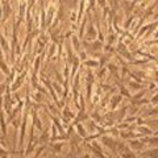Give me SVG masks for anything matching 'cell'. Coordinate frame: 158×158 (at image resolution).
I'll list each match as a JSON object with an SVG mask.
<instances>
[{
	"label": "cell",
	"instance_id": "cell-12",
	"mask_svg": "<svg viewBox=\"0 0 158 158\" xmlns=\"http://www.w3.org/2000/svg\"><path fill=\"white\" fill-rule=\"evenodd\" d=\"M77 132H78V135L81 136L82 138H86V140H87L88 133H87V131L85 129V127H83V124H81V123H78V124H77Z\"/></svg>",
	"mask_w": 158,
	"mask_h": 158
},
{
	"label": "cell",
	"instance_id": "cell-15",
	"mask_svg": "<svg viewBox=\"0 0 158 158\" xmlns=\"http://www.w3.org/2000/svg\"><path fill=\"white\" fill-rule=\"evenodd\" d=\"M107 69H108V70H110L111 75L116 77V78L118 79V67L115 65V63H108V65H107Z\"/></svg>",
	"mask_w": 158,
	"mask_h": 158
},
{
	"label": "cell",
	"instance_id": "cell-38",
	"mask_svg": "<svg viewBox=\"0 0 158 158\" xmlns=\"http://www.w3.org/2000/svg\"><path fill=\"white\" fill-rule=\"evenodd\" d=\"M54 2H56V0H52V3H54Z\"/></svg>",
	"mask_w": 158,
	"mask_h": 158
},
{
	"label": "cell",
	"instance_id": "cell-25",
	"mask_svg": "<svg viewBox=\"0 0 158 158\" xmlns=\"http://www.w3.org/2000/svg\"><path fill=\"white\" fill-rule=\"evenodd\" d=\"M158 113V107L157 108H153V110H148L145 113H144V117L145 116H153V115H157Z\"/></svg>",
	"mask_w": 158,
	"mask_h": 158
},
{
	"label": "cell",
	"instance_id": "cell-26",
	"mask_svg": "<svg viewBox=\"0 0 158 158\" xmlns=\"http://www.w3.org/2000/svg\"><path fill=\"white\" fill-rule=\"evenodd\" d=\"M45 148H46L45 145H41V146H38V149L36 150V154H34L32 158H38V157H40V154H41V153H42L44 150H45Z\"/></svg>",
	"mask_w": 158,
	"mask_h": 158
},
{
	"label": "cell",
	"instance_id": "cell-37",
	"mask_svg": "<svg viewBox=\"0 0 158 158\" xmlns=\"http://www.w3.org/2000/svg\"><path fill=\"white\" fill-rule=\"evenodd\" d=\"M156 62H157V65H158V59H156Z\"/></svg>",
	"mask_w": 158,
	"mask_h": 158
},
{
	"label": "cell",
	"instance_id": "cell-22",
	"mask_svg": "<svg viewBox=\"0 0 158 158\" xmlns=\"http://www.w3.org/2000/svg\"><path fill=\"white\" fill-rule=\"evenodd\" d=\"M62 142L61 144H56V142H52L50 146L53 148V153H61V149H62Z\"/></svg>",
	"mask_w": 158,
	"mask_h": 158
},
{
	"label": "cell",
	"instance_id": "cell-21",
	"mask_svg": "<svg viewBox=\"0 0 158 158\" xmlns=\"http://www.w3.org/2000/svg\"><path fill=\"white\" fill-rule=\"evenodd\" d=\"M44 95H45V94H42V92H36V94H34V95H33V100L34 102H37V103H41L42 100H44Z\"/></svg>",
	"mask_w": 158,
	"mask_h": 158
},
{
	"label": "cell",
	"instance_id": "cell-36",
	"mask_svg": "<svg viewBox=\"0 0 158 158\" xmlns=\"http://www.w3.org/2000/svg\"><path fill=\"white\" fill-rule=\"evenodd\" d=\"M142 158H150V157H145V156H142Z\"/></svg>",
	"mask_w": 158,
	"mask_h": 158
},
{
	"label": "cell",
	"instance_id": "cell-13",
	"mask_svg": "<svg viewBox=\"0 0 158 158\" xmlns=\"http://www.w3.org/2000/svg\"><path fill=\"white\" fill-rule=\"evenodd\" d=\"M103 48H104V42H102L100 40H95V41L91 42V49L92 50L100 52V50H103Z\"/></svg>",
	"mask_w": 158,
	"mask_h": 158
},
{
	"label": "cell",
	"instance_id": "cell-11",
	"mask_svg": "<svg viewBox=\"0 0 158 158\" xmlns=\"http://www.w3.org/2000/svg\"><path fill=\"white\" fill-rule=\"evenodd\" d=\"M71 44H73V49H74V52H77L79 53L81 52V42H79V37L78 36H71Z\"/></svg>",
	"mask_w": 158,
	"mask_h": 158
},
{
	"label": "cell",
	"instance_id": "cell-24",
	"mask_svg": "<svg viewBox=\"0 0 158 158\" xmlns=\"http://www.w3.org/2000/svg\"><path fill=\"white\" fill-rule=\"evenodd\" d=\"M52 86H53V88H54V91H56L58 95H61V94H62V88H61V86H59V83L54 82V83H52Z\"/></svg>",
	"mask_w": 158,
	"mask_h": 158
},
{
	"label": "cell",
	"instance_id": "cell-32",
	"mask_svg": "<svg viewBox=\"0 0 158 158\" xmlns=\"http://www.w3.org/2000/svg\"><path fill=\"white\" fill-rule=\"evenodd\" d=\"M98 100H99V95H95L94 96V100H92V104H96Z\"/></svg>",
	"mask_w": 158,
	"mask_h": 158
},
{
	"label": "cell",
	"instance_id": "cell-33",
	"mask_svg": "<svg viewBox=\"0 0 158 158\" xmlns=\"http://www.w3.org/2000/svg\"><path fill=\"white\" fill-rule=\"evenodd\" d=\"M154 38H158V29H157V32L154 33Z\"/></svg>",
	"mask_w": 158,
	"mask_h": 158
},
{
	"label": "cell",
	"instance_id": "cell-27",
	"mask_svg": "<svg viewBox=\"0 0 158 158\" xmlns=\"http://www.w3.org/2000/svg\"><path fill=\"white\" fill-rule=\"evenodd\" d=\"M79 59L83 62V61H86V59H88V56H87V52L85 50H81L79 52Z\"/></svg>",
	"mask_w": 158,
	"mask_h": 158
},
{
	"label": "cell",
	"instance_id": "cell-19",
	"mask_svg": "<svg viewBox=\"0 0 158 158\" xmlns=\"http://www.w3.org/2000/svg\"><path fill=\"white\" fill-rule=\"evenodd\" d=\"M118 90H120V95H121V96H125V98H128V99L131 98V94H129L128 88H127L124 85H118Z\"/></svg>",
	"mask_w": 158,
	"mask_h": 158
},
{
	"label": "cell",
	"instance_id": "cell-1",
	"mask_svg": "<svg viewBox=\"0 0 158 158\" xmlns=\"http://www.w3.org/2000/svg\"><path fill=\"white\" fill-rule=\"evenodd\" d=\"M27 74H28V71L24 70V71L16 78V81H15L12 85H11V91H12V92H16V90H19V88L21 87V85L24 83V79H25V77H27Z\"/></svg>",
	"mask_w": 158,
	"mask_h": 158
},
{
	"label": "cell",
	"instance_id": "cell-20",
	"mask_svg": "<svg viewBox=\"0 0 158 158\" xmlns=\"http://www.w3.org/2000/svg\"><path fill=\"white\" fill-rule=\"evenodd\" d=\"M56 50H57V44L52 42V44H50V48H49V54H48V59H52V58H53V56H54V53H56Z\"/></svg>",
	"mask_w": 158,
	"mask_h": 158
},
{
	"label": "cell",
	"instance_id": "cell-8",
	"mask_svg": "<svg viewBox=\"0 0 158 158\" xmlns=\"http://www.w3.org/2000/svg\"><path fill=\"white\" fill-rule=\"evenodd\" d=\"M118 41V38H117V34L113 32V33H108L107 34V37H106V44H108V45H112V46H115V44Z\"/></svg>",
	"mask_w": 158,
	"mask_h": 158
},
{
	"label": "cell",
	"instance_id": "cell-23",
	"mask_svg": "<svg viewBox=\"0 0 158 158\" xmlns=\"http://www.w3.org/2000/svg\"><path fill=\"white\" fill-rule=\"evenodd\" d=\"M120 156H121L123 158H137V157L135 156V153H132V152H129V150H125V152L120 153Z\"/></svg>",
	"mask_w": 158,
	"mask_h": 158
},
{
	"label": "cell",
	"instance_id": "cell-7",
	"mask_svg": "<svg viewBox=\"0 0 158 158\" xmlns=\"http://www.w3.org/2000/svg\"><path fill=\"white\" fill-rule=\"evenodd\" d=\"M123 100V96L120 95V94H117V95H113L112 96V100H111V111H115L116 107L120 104Z\"/></svg>",
	"mask_w": 158,
	"mask_h": 158
},
{
	"label": "cell",
	"instance_id": "cell-5",
	"mask_svg": "<svg viewBox=\"0 0 158 158\" xmlns=\"http://www.w3.org/2000/svg\"><path fill=\"white\" fill-rule=\"evenodd\" d=\"M49 140H50V136H49V129L46 128V129H44V131L41 132V136L38 137V144L45 145Z\"/></svg>",
	"mask_w": 158,
	"mask_h": 158
},
{
	"label": "cell",
	"instance_id": "cell-9",
	"mask_svg": "<svg viewBox=\"0 0 158 158\" xmlns=\"http://www.w3.org/2000/svg\"><path fill=\"white\" fill-rule=\"evenodd\" d=\"M62 117L67 118V120H73V118H75V113L71 112V110L69 108V106H65L63 107V112H62Z\"/></svg>",
	"mask_w": 158,
	"mask_h": 158
},
{
	"label": "cell",
	"instance_id": "cell-3",
	"mask_svg": "<svg viewBox=\"0 0 158 158\" xmlns=\"http://www.w3.org/2000/svg\"><path fill=\"white\" fill-rule=\"evenodd\" d=\"M0 48H2V50L6 53V57L9 58L8 54H9V50H11V46L8 45V42H7V40H6V36H4L2 32H0Z\"/></svg>",
	"mask_w": 158,
	"mask_h": 158
},
{
	"label": "cell",
	"instance_id": "cell-30",
	"mask_svg": "<svg viewBox=\"0 0 158 158\" xmlns=\"http://www.w3.org/2000/svg\"><path fill=\"white\" fill-rule=\"evenodd\" d=\"M96 3L100 6V8H106L107 7V0H96Z\"/></svg>",
	"mask_w": 158,
	"mask_h": 158
},
{
	"label": "cell",
	"instance_id": "cell-2",
	"mask_svg": "<svg viewBox=\"0 0 158 158\" xmlns=\"http://www.w3.org/2000/svg\"><path fill=\"white\" fill-rule=\"evenodd\" d=\"M100 141L103 142V145H104V146L111 148L112 150H115V149H116V146H117V142L113 140L112 137H110V136H102Z\"/></svg>",
	"mask_w": 158,
	"mask_h": 158
},
{
	"label": "cell",
	"instance_id": "cell-6",
	"mask_svg": "<svg viewBox=\"0 0 158 158\" xmlns=\"http://www.w3.org/2000/svg\"><path fill=\"white\" fill-rule=\"evenodd\" d=\"M0 71H2L6 77H8L9 74H11V71H12V69L7 65L6 59H0Z\"/></svg>",
	"mask_w": 158,
	"mask_h": 158
},
{
	"label": "cell",
	"instance_id": "cell-31",
	"mask_svg": "<svg viewBox=\"0 0 158 158\" xmlns=\"http://www.w3.org/2000/svg\"><path fill=\"white\" fill-rule=\"evenodd\" d=\"M106 73H107V69H106V67H102V70H100V73L98 74V77H99V78H103V77L106 75Z\"/></svg>",
	"mask_w": 158,
	"mask_h": 158
},
{
	"label": "cell",
	"instance_id": "cell-17",
	"mask_svg": "<svg viewBox=\"0 0 158 158\" xmlns=\"http://www.w3.org/2000/svg\"><path fill=\"white\" fill-rule=\"evenodd\" d=\"M137 131L140 132L141 136H142V135H145V136H152V135H153L152 129H150V128H148V127H138Z\"/></svg>",
	"mask_w": 158,
	"mask_h": 158
},
{
	"label": "cell",
	"instance_id": "cell-4",
	"mask_svg": "<svg viewBox=\"0 0 158 158\" xmlns=\"http://www.w3.org/2000/svg\"><path fill=\"white\" fill-rule=\"evenodd\" d=\"M129 148L133 150H142L144 149V141L136 140V138H131L129 140Z\"/></svg>",
	"mask_w": 158,
	"mask_h": 158
},
{
	"label": "cell",
	"instance_id": "cell-14",
	"mask_svg": "<svg viewBox=\"0 0 158 158\" xmlns=\"http://www.w3.org/2000/svg\"><path fill=\"white\" fill-rule=\"evenodd\" d=\"M128 87L131 88V90H141L142 87H144V83H138L136 81H128Z\"/></svg>",
	"mask_w": 158,
	"mask_h": 158
},
{
	"label": "cell",
	"instance_id": "cell-35",
	"mask_svg": "<svg viewBox=\"0 0 158 158\" xmlns=\"http://www.w3.org/2000/svg\"><path fill=\"white\" fill-rule=\"evenodd\" d=\"M153 135H154V136H158V131H157V132H153Z\"/></svg>",
	"mask_w": 158,
	"mask_h": 158
},
{
	"label": "cell",
	"instance_id": "cell-10",
	"mask_svg": "<svg viewBox=\"0 0 158 158\" xmlns=\"http://www.w3.org/2000/svg\"><path fill=\"white\" fill-rule=\"evenodd\" d=\"M82 66H85L87 69H95V67H99V61H96V59H86V61L82 62Z\"/></svg>",
	"mask_w": 158,
	"mask_h": 158
},
{
	"label": "cell",
	"instance_id": "cell-16",
	"mask_svg": "<svg viewBox=\"0 0 158 158\" xmlns=\"http://www.w3.org/2000/svg\"><path fill=\"white\" fill-rule=\"evenodd\" d=\"M146 92H148V90H140V92H138L137 95H135V96H131V98H129L131 103H133V102H137V100H140V99H142Z\"/></svg>",
	"mask_w": 158,
	"mask_h": 158
},
{
	"label": "cell",
	"instance_id": "cell-18",
	"mask_svg": "<svg viewBox=\"0 0 158 158\" xmlns=\"http://www.w3.org/2000/svg\"><path fill=\"white\" fill-rule=\"evenodd\" d=\"M142 156H145V157H150V158H158V149L145 150L144 153H142Z\"/></svg>",
	"mask_w": 158,
	"mask_h": 158
},
{
	"label": "cell",
	"instance_id": "cell-29",
	"mask_svg": "<svg viewBox=\"0 0 158 158\" xmlns=\"http://www.w3.org/2000/svg\"><path fill=\"white\" fill-rule=\"evenodd\" d=\"M158 44V38H154V40H152V41H145L144 42V45L146 46H152V45H157Z\"/></svg>",
	"mask_w": 158,
	"mask_h": 158
},
{
	"label": "cell",
	"instance_id": "cell-28",
	"mask_svg": "<svg viewBox=\"0 0 158 158\" xmlns=\"http://www.w3.org/2000/svg\"><path fill=\"white\" fill-rule=\"evenodd\" d=\"M150 103H152L153 106H157V104H158V92H157V94H154V95L152 96Z\"/></svg>",
	"mask_w": 158,
	"mask_h": 158
},
{
	"label": "cell",
	"instance_id": "cell-34",
	"mask_svg": "<svg viewBox=\"0 0 158 158\" xmlns=\"http://www.w3.org/2000/svg\"><path fill=\"white\" fill-rule=\"evenodd\" d=\"M83 158H90V154H85V156H83Z\"/></svg>",
	"mask_w": 158,
	"mask_h": 158
}]
</instances>
